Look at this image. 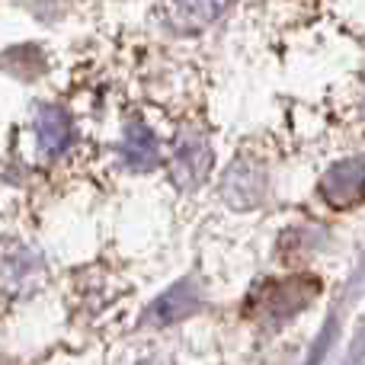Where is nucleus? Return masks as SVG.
<instances>
[{
  "label": "nucleus",
  "instance_id": "obj_5",
  "mask_svg": "<svg viewBox=\"0 0 365 365\" xmlns=\"http://www.w3.org/2000/svg\"><path fill=\"white\" fill-rule=\"evenodd\" d=\"M122 160H125L132 170H151V167H158L160 145L145 122H138V119L128 122L125 141H122Z\"/></svg>",
  "mask_w": 365,
  "mask_h": 365
},
{
  "label": "nucleus",
  "instance_id": "obj_4",
  "mask_svg": "<svg viewBox=\"0 0 365 365\" xmlns=\"http://www.w3.org/2000/svg\"><path fill=\"white\" fill-rule=\"evenodd\" d=\"M231 0H167V23L177 29H205L227 10Z\"/></svg>",
  "mask_w": 365,
  "mask_h": 365
},
{
  "label": "nucleus",
  "instance_id": "obj_2",
  "mask_svg": "<svg viewBox=\"0 0 365 365\" xmlns=\"http://www.w3.org/2000/svg\"><path fill=\"white\" fill-rule=\"evenodd\" d=\"M36 138H38V151L45 158H61L74 141V125L71 115L58 106H38L36 113Z\"/></svg>",
  "mask_w": 365,
  "mask_h": 365
},
{
  "label": "nucleus",
  "instance_id": "obj_6",
  "mask_svg": "<svg viewBox=\"0 0 365 365\" xmlns=\"http://www.w3.org/2000/svg\"><path fill=\"white\" fill-rule=\"evenodd\" d=\"M221 189H225V199L231 205H237V208L257 205L259 195H263V173L253 164H234Z\"/></svg>",
  "mask_w": 365,
  "mask_h": 365
},
{
  "label": "nucleus",
  "instance_id": "obj_3",
  "mask_svg": "<svg viewBox=\"0 0 365 365\" xmlns=\"http://www.w3.org/2000/svg\"><path fill=\"white\" fill-rule=\"evenodd\" d=\"M321 189L330 205H356L365 199V167L359 160H343L324 177Z\"/></svg>",
  "mask_w": 365,
  "mask_h": 365
},
{
  "label": "nucleus",
  "instance_id": "obj_1",
  "mask_svg": "<svg viewBox=\"0 0 365 365\" xmlns=\"http://www.w3.org/2000/svg\"><path fill=\"white\" fill-rule=\"evenodd\" d=\"M212 167V148H208L205 135L199 132H182L177 148H173L170 160V177L182 192H192L195 186H202Z\"/></svg>",
  "mask_w": 365,
  "mask_h": 365
},
{
  "label": "nucleus",
  "instance_id": "obj_7",
  "mask_svg": "<svg viewBox=\"0 0 365 365\" xmlns=\"http://www.w3.org/2000/svg\"><path fill=\"white\" fill-rule=\"evenodd\" d=\"M186 285H177V289H170L167 295H160L158 302L151 304V311H148V321L151 324H170V321H180L182 314H189V311L195 308V295H186Z\"/></svg>",
  "mask_w": 365,
  "mask_h": 365
}]
</instances>
